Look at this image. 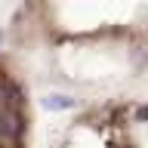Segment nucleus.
Listing matches in <instances>:
<instances>
[{
	"instance_id": "obj_1",
	"label": "nucleus",
	"mask_w": 148,
	"mask_h": 148,
	"mask_svg": "<svg viewBox=\"0 0 148 148\" xmlns=\"http://www.w3.org/2000/svg\"><path fill=\"white\" fill-rule=\"evenodd\" d=\"M0 148H25V117L16 86L0 71Z\"/></svg>"
}]
</instances>
